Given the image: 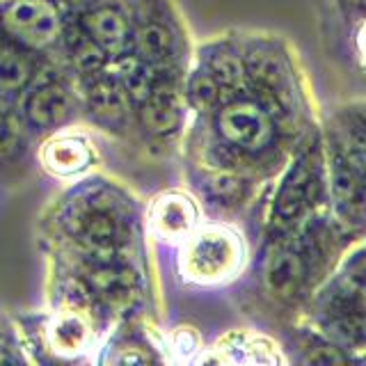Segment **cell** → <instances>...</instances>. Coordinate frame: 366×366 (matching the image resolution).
Wrapping results in <instances>:
<instances>
[{"instance_id":"ba28073f","label":"cell","mask_w":366,"mask_h":366,"mask_svg":"<svg viewBox=\"0 0 366 366\" xmlns=\"http://www.w3.org/2000/svg\"><path fill=\"white\" fill-rule=\"evenodd\" d=\"M186 108L181 76L158 74L152 94L135 108V119L147 135L156 137V140H172L183 129Z\"/></svg>"},{"instance_id":"2e32d148","label":"cell","mask_w":366,"mask_h":366,"mask_svg":"<svg viewBox=\"0 0 366 366\" xmlns=\"http://www.w3.org/2000/svg\"><path fill=\"white\" fill-rule=\"evenodd\" d=\"M327 174L337 206L350 217V222L360 220V213L366 211V177L346 156L337 140L327 156Z\"/></svg>"},{"instance_id":"9a60e30c","label":"cell","mask_w":366,"mask_h":366,"mask_svg":"<svg viewBox=\"0 0 366 366\" xmlns=\"http://www.w3.org/2000/svg\"><path fill=\"white\" fill-rule=\"evenodd\" d=\"M131 53H135L144 64L152 66L156 74H179V37L163 19L147 16L135 23Z\"/></svg>"},{"instance_id":"5b68a950","label":"cell","mask_w":366,"mask_h":366,"mask_svg":"<svg viewBox=\"0 0 366 366\" xmlns=\"http://www.w3.org/2000/svg\"><path fill=\"white\" fill-rule=\"evenodd\" d=\"M21 117L32 133H53L62 126H69L80 110V97L69 80L44 76V66L37 78L21 94Z\"/></svg>"},{"instance_id":"8fae6325","label":"cell","mask_w":366,"mask_h":366,"mask_svg":"<svg viewBox=\"0 0 366 366\" xmlns=\"http://www.w3.org/2000/svg\"><path fill=\"white\" fill-rule=\"evenodd\" d=\"M80 106L99 129H106L110 133H124L135 117L133 101L106 69L83 80Z\"/></svg>"},{"instance_id":"8992f818","label":"cell","mask_w":366,"mask_h":366,"mask_svg":"<svg viewBox=\"0 0 366 366\" xmlns=\"http://www.w3.org/2000/svg\"><path fill=\"white\" fill-rule=\"evenodd\" d=\"M99 307L101 316H126L142 297V272L133 263H76L74 268Z\"/></svg>"},{"instance_id":"52a82bcc","label":"cell","mask_w":366,"mask_h":366,"mask_svg":"<svg viewBox=\"0 0 366 366\" xmlns=\"http://www.w3.org/2000/svg\"><path fill=\"white\" fill-rule=\"evenodd\" d=\"M320 160L314 154L297 158L284 174L272 199V224L280 229H295L314 209L318 192L323 188Z\"/></svg>"},{"instance_id":"603a6c76","label":"cell","mask_w":366,"mask_h":366,"mask_svg":"<svg viewBox=\"0 0 366 366\" xmlns=\"http://www.w3.org/2000/svg\"><path fill=\"white\" fill-rule=\"evenodd\" d=\"M183 99H186V106L194 112L209 114L224 101V92L204 66L194 64L188 76L183 78Z\"/></svg>"},{"instance_id":"6da1fadb","label":"cell","mask_w":366,"mask_h":366,"mask_svg":"<svg viewBox=\"0 0 366 366\" xmlns=\"http://www.w3.org/2000/svg\"><path fill=\"white\" fill-rule=\"evenodd\" d=\"M60 232L74 263H133L135 213L110 186H80L69 194Z\"/></svg>"},{"instance_id":"7a4b0ae2","label":"cell","mask_w":366,"mask_h":366,"mask_svg":"<svg viewBox=\"0 0 366 366\" xmlns=\"http://www.w3.org/2000/svg\"><path fill=\"white\" fill-rule=\"evenodd\" d=\"M179 247V277L192 286L229 284L247 266L243 234L224 222L199 224Z\"/></svg>"},{"instance_id":"44dd1931","label":"cell","mask_w":366,"mask_h":366,"mask_svg":"<svg viewBox=\"0 0 366 366\" xmlns=\"http://www.w3.org/2000/svg\"><path fill=\"white\" fill-rule=\"evenodd\" d=\"M106 71L124 87V92L129 94L135 108L149 99L158 78L154 69L144 64L135 53H124L119 57H114V60L106 64Z\"/></svg>"},{"instance_id":"3957f363","label":"cell","mask_w":366,"mask_h":366,"mask_svg":"<svg viewBox=\"0 0 366 366\" xmlns=\"http://www.w3.org/2000/svg\"><path fill=\"white\" fill-rule=\"evenodd\" d=\"M213 129L220 144L240 156H263L277 140L274 114L259 99L236 94L213 110Z\"/></svg>"},{"instance_id":"ac0fdd59","label":"cell","mask_w":366,"mask_h":366,"mask_svg":"<svg viewBox=\"0 0 366 366\" xmlns=\"http://www.w3.org/2000/svg\"><path fill=\"white\" fill-rule=\"evenodd\" d=\"M199 66H204L209 71L217 85L222 87L224 99L243 94L247 87V78H245V64H243V55H240L234 46H229L224 41H211L206 44L199 51Z\"/></svg>"},{"instance_id":"9c48e42d","label":"cell","mask_w":366,"mask_h":366,"mask_svg":"<svg viewBox=\"0 0 366 366\" xmlns=\"http://www.w3.org/2000/svg\"><path fill=\"white\" fill-rule=\"evenodd\" d=\"M202 224L199 202L186 190H165L147 206V227L158 243L181 245Z\"/></svg>"},{"instance_id":"7c38bea8","label":"cell","mask_w":366,"mask_h":366,"mask_svg":"<svg viewBox=\"0 0 366 366\" xmlns=\"http://www.w3.org/2000/svg\"><path fill=\"white\" fill-rule=\"evenodd\" d=\"M101 318L97 312L76 305H57L55 312L46 320L44 335L49 348L64 360L85 355L97 339L94 323Z\"/></svg>"},{"instance_id":"ffe728a7","label":"cell","mask_w":366,"mask_h":366,"mask_svg":"<svg viewBox=\"0 0 366 366\" xmlns=\"http://www.w3.org/2000/svg\"><path fill=\"white\" fill-rule=\"evenodd\" d=\"M197 186L202 197L220 209H236L249 194V181L243 172L229 167H209L202 172Z\"/></svg>"},{"instance_id":"4fadbf2b","label":"cell","mask_w":366,"mask_h":366,"mask_svg":"<svg viewBox=\"0 0 366 366\" xmlns=\"http://www.w3.org/2000/svg\"><path fill=\"white\" fill-rule=\"evenodd\" d=\"M78 23L89 34V39L108 55V62L124 53H131L135 21L117 0L92 7L78 16Z\"/></svg>"},{"instance_id":"5bb4252c","label":"cell","mask_w":366,"mask_h":366,"mask_svg":"<svg viewBox=\"0 0 366 366\" xmlns=\"http://www.w3.org/2000/svg\"><path fill=\"white\" fill-rule=\"evenodd\" d=\"M263 289L280 302H293L300 297L309 282V259L302 247L274 245L263 263Z\"/></svg>"},{"instance_id":"d6986e66","label":"cell","mask_w":366,"mask_h":366,"mask_svg":"<svg viewBox=\"0 0 366 366\" xmlns=\"http://www.w3.org/2000/svg\"><path fill=\"white\" fill-rule=\"evenodd\" d=\"M60 46L66 53L69 66H71L83 80L89 78V76L101 74L103 69H106V64H108V55L89 39V34L80 28L78 19H66L64 21V32H62Z\"/></svg>"},{"instance_id":"4316f807","label":"cell","mask_w":366,"mask_h":366,"mask_svg":"<svg viewBox=\"0 0 366 366\" xmlns=\"http://www.w3.org/2000/svg\"><path fill=\"white\" fill-rule=\"evenodd\" d=\"M357 46H360V53L366 57V23H364L362 30H360V34H357Z\"/></svg>"},{"instance_id":"484cf974","label":"cell","mask_w":366,"mask_h":366,"mask_svg":"<svg viewBox=\"0 0 366 366\" xmlns=\"http://www.w3.org/2000/svg\"><path fill=\"white\" fill-rule=\"evenodd\" d=\"M101 3H108V0H55V5L62 9L66 19H78L80 14H85V11Z\"/></svg>"},{"instance_id":"d4e9b609","label":"cell","mask_w":366,"mask_h":366,"mask_svg":"<svg viewBox=\"0 0 366 366\" xmlns=\"http://www.w3.org/2000/svg\"><path fill=\"white\" fill-rule=\"evenodd\" d=\"M163 350L174 352V360H190L197 357V352L202 350V341L192 327H174V332L163 339Z\"/></svg>"},{"instance_id":"cb8c5ba5","label":"cell","mask_w":366,"mask_h":366,"mask_svg":"<svg viewBox=\"0 0 366 366\" xmlns=\"http://www.w3.org/2000/svg\"><path fill=\"white\" fill-rule=\"evenodd\" d=\"M30 129L23 122L21 112L9 110L0 103V165H9L23 156L28 147Z\"/></svg>"},{"instance_id":"277c9868","label":"cell","mask_w":366,"mask_h":366,"mask_svg":"<svg viewBox=\"0 0 366 366\" xmlns=\"http://www.w3.org/2000/svg\"><path fill=\"white\" fill-rule=\"evenodd\" d=\"M66 16L55 0H7L0 3V32L32 53H49L62 41Z\"/></svg>"},{"instance_id":"e0dca14e","label":"cell","mask_w":366,"mask_h":366,"mask_svg":"<svg viewBox=\"0 0 366 366\" xmlns=\"http://www.w3.org/2000/svg\"><path fill=\"white\" fill-rule=\"evenodd\" d=\"M37 55L0 32V97H21L28 89L41 71Z\"/></svg>"},{"instance_id":"7402d4cb","label":"cell","mask_w":366,"mask_h":366,"mask_svg":"<svg viewBox=\"0 0 366 366\" xmlns=\"http://www.w3.org/2000/svg\"><path fill=\"white\" fill-rule=\"evenodd\" d=\"M337 142L366 177V103H352L339 114Z\"/></svg>"},{"instance_id":"83f0119b","label":"cell","mask_w":366,"mask_h":366,"mask_svg":"<svg viewBox=\"0 0 366 366\" xmlns=\"http://www.w3.org/2000/svg\"><path fill=\"white\" fill-rule=\"evenodd\" d=\"M0 3H7V0H0Z\"/></svg>"},{"instance_id":"30bf717a","label":"cell","mask_w":366,"mask_h":366,"mask_svg":"<svg viewBox=\"0 0 366 366\" xmlns=\"http://www.w3.org/2000/svg\"><path fill=\"white\" fill-rule=\"evenodd\" d=\"M39 165L55 179H78L97 165L99 154L94 142L83 131L62 126L41 142L39 147Z\"/></svg>"}]
</instances>
